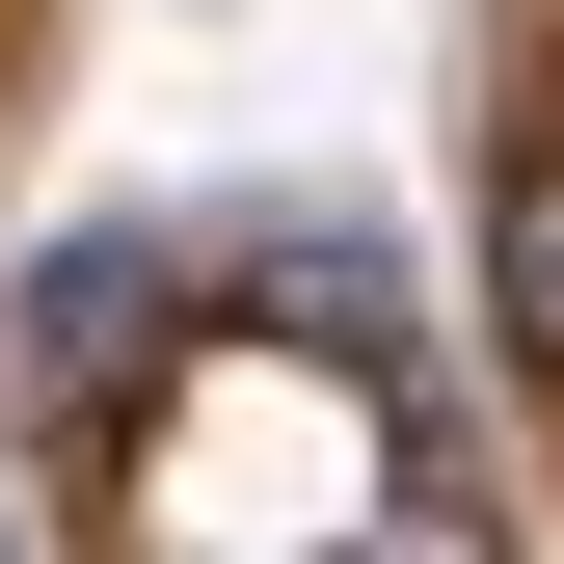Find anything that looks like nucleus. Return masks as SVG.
<instances>
[{
	"mask_svg": "<svg viewBox=\"0 0 564 564\" xmlns=\"http://www.w3.org/2000/svg\"><path fill=\"white\" fill-rule=\"evenodd\" d=\"M484 323H511L538 377H564V134H538L511 188H484Z\"/></svg>",
	"mask_w": 564,
	"mask_h": 564,
	"instance_id": "nucleus-1",
	"label": "nucleus"
}]
</instances>
